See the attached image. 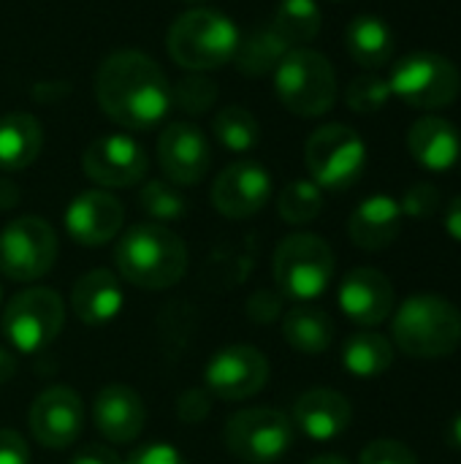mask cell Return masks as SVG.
Instances as JSON below:
<instances>
[{"label": "cell", "mask_w": 461, "mask_h": 464, "mask_svg": "<svg viewBox=\"0 0 461 464\" xmlns=\"http://www.w3.org/2000/svg\"><path fill=\"white\" fill-rule=\"evenodd\" d=\"M57 261V234L54 228L24 215L3 226L0 231V275L14 283H33L52 272Z\"/></svg>", "instance_id": "cell-11"}, {"label": "cell", "mask_w": 461, "mask_h": 464, "mask_svg": "<svg viewBox=\"0 0 461 464\" xmlns=\"http://www.w3.org/2000/svg\"><path fill=\"white\" fill-rule=\"evenodd\" d=\"M204 381L212 397L223 402H242L269 383V359L253 345H231L209 359Z\"/></svg>", "instance_id": "cell-12"}, {"label": "cell", "mask_w": 461, "mask_h": 464, "mask_svg": "<svg viewBox=\"0 0 461 464\" xmlns=\"http://www.w3.org/2000/svg\"><path fill=\"white\" fill-rule=\"evenodd\" d=\"M446 231H448V237L451 239H456L461 242V196H456L451 204H448V209H446Z\"/></svg>", "instance_id": "cell-40"}, {"label": "cell", "mask_w": 461, "mask_h": 464, "mask_svg": "<svg viewBox=\"0 0 461 464\" xmlns=\"http://www.w3.org/2000/svg\"><path fill=\"white\" fill-rule=\"evenodd\" d=\"M391 95L413 109H443L459 98V68L437 52H410L394 63L389 76Z\"/></svg>", "instance_id": "cell-9"}, {"label": "cell", "mask_w": 461, "mask_h": 464, "mask_svg": "<svg viewBox=\"0 0 461 464\" xmlns=\"http://www.w3.org/2000/svg\"><path fill=\"white\" fill-rule=\"evenodd\" d=\"M168 54L187 71H212L234 60L239 46L236 24L212 8H193L174 19L166 38Z\"/></svg>", "instance_id": "cell-4"}, {"label": "cell", "mask_w": 461, "mask_h": 464, "mask_svg": "<svg viewBox=\"0 0 461 464\" xmlns=\"http://www.w3.org/2000/svg\"><path fill=\"white\" fill-rule=\"evenodd\" d=\"M30 449L24 438L14 430H0V464H27Z\"/></svg>", "instance_id": "cell-38"}, {"label": "cell", "mask_w": 461, "mask_h": 464, "mask_svg": "<svg viewBox=\"0 0 461 464\" xmlns=\"http://www.w3.org/2000/svg\"><path fill=\"white\" fill-rule=\"evenodd\" d=\"M274 90L288 111L299 117H321L337 101V73L326 54L296 46L277 65Z\"/></svg>", "instance_id": "cell-5"}, {"label": "cell", "mask_w": 461, "mask_h": 464, "mask_svg": "<svg viewBox=\"0 0 461 464\" xmlns=\"http://www.w3.org/2000/svg\"><path fill=\"white\" fill-rule=\"evenodd\" d=\"M359 464H418V457L399 440H391V438H380V440H372L361 457Z\"/></svg>", "instance_id": "cell-36"}, {"label": "cell", "mask_w": 461, "mask_h": 464, "mask_svg": "<svg viewBox=\"0 0 461 464\" xmlns=\"http://www.w3.org/2000/svg\"><path fill=\"white\" fill-rule=\"evenodd\" d=\"M84 174L101 188H130L147 177L149 158L139 141L122 133L95 139L82 155Z\"/></svg>", "instance_id": "cell-13"}, {"label": "cell", "mask_w": 461, "mask_h": 464, "mask_svg": "<svg viewBox=\"0 0 461 464\" xmlns=\"http://www.w3.org/2000/svg\"><path fill=\"white\" fill-rule=\"evenodd\" d=\"M288 52L291 46L272 27H261L250 33L245 41H239L234 63H236V71L245 76H264L269 71H277V65L283 63Z\"/></svg>", "instance_id": "cell-28"}, {"label": "cell", "mask_w": 461, "mask_h": 464, "mask_svg": "<svg viewBox=\"0 0 461 464\" xmlns=\"http://www.w3.org/2000/svg\"><path fill=\"white\" fill-rule=\"evenodd\" d=\"M16 375V356L8 348H0V386H5Z\"/></svg>", "instance_id": "cell-41"}, {"label": "cell", "mask_w": 461, "mask_h": 464, "mask_svg": "<svg viewBox=\"0 0 461 464\" xmlns=\"http://www.w3.org/2000/svg\"><path fill=\"white\" fill-rule=\"evenodd\" d=\"M408 150L427 171H448L461 158V133L454 122L427 114L413 122L408 133Z\"/></svg>", "instance_id": "cell-22"}, {"label": "cell", "mask_w": 461, "mask_h": 464, "mask_svg": "<svg viewBox=\"0 0 461 464\" xmlns=\"http://www.w3.org/2000/svg\"><path fill=\"white\" fill-rule=\"evenodd\" d=\"M402 209H399V201L391 198V196H370L364 198L351 220H348V234L353 239L356 247L367 250V253H378V250H386L402 231Z\"/></svg>", "instance_id": "cell-21"}, {"label": "cell", "mask_w": 461, "mask_h": 464, "mask_svg": "<svg viewBox=\"0 0 461 464\" xmlns=\"http://www.w3.org/2000/svg\"><path fill=\"white\" fill-rule=\"evenodd\" d=\"M120 277L111 269H92L73 283L71 310L87 326H103L114 321L122 310Z\"/></svg>", "instance_id": "cell-23"}, {"label": "cell", "mask_w": 461, "mask_h": 464, "mask_svg": "<svg viewBox=\"0 0 461 464\" xmlns=\"http://www.w3.org/2000/svg\"><path fill=\"white\" fill-rule=\"evenodd\" d=\"M274 283L283 296L296 302L318 299L334 280V250L318 234H291L274 250Z\"/></svg>", "instance_id": "cell-6"}, {"label": "cell", "mask_w": 461, "mask_h": 464, "mask_svg": "<svg viewBox=\"0 0 461 464\" xmlns=\"http://www.w3.org/2000/svg\"><path fill=\"white\" fill-rule=\"evenodd\" d=\"M95 98L117 125L149 130L171 109V84L152 57L136 49H120L98 65Z\"/></svg>", "instance_id": "cell-1"}, {"label": "cell", "mask_w": 461, "mask_h": 464, "mask_svg": "<svg viewBox=\"0 0 461 464\" xmlns=\"http://www.w3.org/2000/svg\"><path fill=\"white\" fill-rule=\"evenodd\" d=\"M283 337L285 343L307 356H318L331 348L334 343V321L326 310L299 304L285 313L283 318Z\"/></svg>", "instance_id": "cell-26"}, {"label": "cell", "mask_w": 461, "mask_h": 464, "mask_svg": "<svg viewBox=\"0 0 461 464\" xmlns=\"http://www.w3.org/2000/svg\"><path fill=\"white\" fill-rule=\"evenodd\" d=\"M446 440H448L451 449H459L461 451V413H456V416L451 419V424H448V430H446Z\"/></svg>", "instance_id": "cell-43"}, {"label": "cell", "mask_w": 461, "mask_h": 464, "mask_svg": "<svg viewBox=\"0 0 461 464\" xmlns=\"http://www.w3.org/2000/svg\"><path fill=\"white\" fill-rule=\"evenodd\" d=\"M62 220L68 237L76 245L101 247L122 231L125 207L109 190H84L68 204Z\"/></svg>", "instance_id": "cell-17"}, {"label": "cell", "mask_w": 461, "mask_h": 464, "mask_svg": "<svg viewBox=\"0 0 461 464\" xmlns=\"http://www.w3.org/2000/svg\"><path fill=\"white\" fill-rule=\"evenodd\" d=\"M158 163L171 185H198L212 166V150L204 130L193 122L166 125L158 139Z\"/></svg>", "instance_id": "cell-15"}, {"label": "cell", "mask_w": 461, "mask_h": 464, "mask_svg": "<svg viewBox=\"0 0 461 464\" xmlns=\"http://www.w3.org/2000/svg\"><path fill=\"white\" fill-rule=\"evenodd\" d=\"M391 98H394V95H391L389 79L375 76V73L356 76V79L348 84V90H345V103H348L351 111H356V114H375V111L386 109Z\"/></svg>", "instance_id": "cell-33"}, {"label": "cell", "mask_w": 461, "mask_h": 464, "mask_svg": "<svg viewBox=\"0 0 461 464\" xmlns=\"http://www.w3.org/2000/svg\"><path fill=\"white\" fill-rule=\"evenodd\" d=\"M391 364H394V345L372 329L351 334L342 348V367L353 378L372 381L383 375Z\"/></svg>", "instance_id": "cell-27"}, {"label": "cell", "mask_w": 461, "mask_h": 464, "mask_svg": "<svg viewBox=\"0 0 461 464\" xmlns=\"http://www.w3.org/2000/svg\"><path fill=\"white\" fill-rule=\"evenodd\" d=\"M277 212L291 226L312 223L323 212V190L312 179H293L277 198Z\"/></svg>", "instance_id": "cell-31"}, {"label": "cell", "mask_w": 461, "mask_h": 464, "mask_svg": "<svg viewBox=\"0 0 461 464\" xmlns=\"http://www.w3.org/2000/svg\"><path fill=\"white\" fill-rule=\"evenodd\" d=\"M391 334L410 359H443L461 345V313L443 296L416 294L394 313Z\"/></svg>", "instance_id": "cell-3"}, {"label": "cell", "mask_w": 461, "mask_h": 464, "mask_svg": "<svg viewBox=\"0 0 461 464\" xmlns=\"http://www.w3.org/2000/svg\"><path fill=\"white\" fill-rule=\"evenodd\" d=\"M307 464H351L345 457H337V454H321L315 459H310Z\"/></svg>", "instance_id": "cell-44"}, {"label": "cell", "mask_w": 461, "mask_h": 464, "mask_svg": "<svg viewBox=\"0 0 461 464\" xmlns=\"http://www.w3.org/2000/svg\"><path fill=\"white\" fill-rule=\"evenodd\" d=\"M337 302L353 324L372 329L394 313L397 294L383 272L372 266H356L345 275Z\"/></svg>", "instance_id": "cell-18"}, {"label": "cell", "mask_w": 461, "mask_h": 464, "mask_svg": "<svg viewBox=\"0 0 461 464\" xmlns=\"http://www.w3.org/2000/svg\"><path fill=\"white\" fill-rule=\"evenodd\" d=\"M226 449L247 464L280 462L296 438L293 421L274 408H247L234 413L223 430Z\"/></svg>", "instance_id": "cell-10"}, {"label": "cell", "mask_w": 461, "mask_h": 464, "mask_svg": "<svg viewBox=\"0 0 461 464\" xmlns=\"http://www.w3.org/2000/svg\"><path fill=\"white\" fill-rule=\"evenodd\" d=\"M215 101H217V87L212 79L201 73H190L179 79L177 87H171V103L185 114H204L215 106Z\"/></svg>", "instance_id": "cell-34"}, {"label": "cell", "mask_w": 461, "mask_h": 464, "mask_svg": "<svg viewBox=\"0 0 461 464\" xmlns=\"http://www.w3.org/2000/svg\"><path fill=\"white\" fill-rule=\"evenodd\" d=\"M114 266L125 283L141 291H166L185 277L187 247L163 223H136L120 237Z\"/></svg>", "instance_id": "cell-2"}, {"label": "cell", "mask_w": 461, "mask_h": 464, "mask_svg": "<svg viewBox=\"0 0 461 464\" xmlns=\"http://www.w3.org/2000/svg\"><path fill=\"white\" fill-rule=\"evenodd\" d=\"M43 147V128L27 111L0 117V171L27 169Z\"/></svg>", "instance_id": "cell-24"}, {"label": "cell", "mask_w": 461, "mask_h": 464, "mask_svg": "<svg viewBox=\"0 0 461 464\" xmlns=\"http://www.w3.org/2000/svg\"><path fill=\"white\" fill-rule=\"evenodd\" d=\"M345 46L361 68L375 71L391 63L397 41L386 19L375 14H359L345 30Z\"/></svg>", "instance_id": "cell-25"}, {"label": "cell", "mask_w": 461, "mask_h": 464, "mask_svg": "<svg viewBox=\"0 0 461 464\" xmlns=\"http://www.w3.org/2000/svg\"><path fill=\"white\" fill-rule=\"evenodd\" d=\"M269 27L291 49L304 46L321 33V8L315 0H280Z\"/></svg>", "instance_id": "cell-29"}, {"label": "cell", "mask_w": 461, "mask_h": 464, "mask_svg": "<svg viewBox=\"0 0 461 464\" xmlns=\"http://www.w3.org/2000/svg\"><path fill=\"white\" fill-rule=\"evenodd\" d=\"M399 209H402V215L416 218V220L432 218L440 209V190L435 185H429V182H416L413 188L405 190V196L399 201Z\"/></svg>", "instance_id": "cell-35"}, {"label": "cell", "mask_w": 461, "mask_h": 464, "mask_svg": "<svg viewBox=\"0 0 461 464\" xmlns=\"http://www.w3.org/2000/svg\"><path fill=\"white\" fill-rule=\"evenodd\" d=\"M65 324V304L52 288H24L5 307L0 329L16 353L33 356L46 351Z\"/></svg>", "instance_id": "cell-7"}, {"label": "cell", "mask_w": 461, "mask_h": 464, "mask_svg": "<svg viewBox=\"0 0 461 464\" xmlns=\"http://www.w3.org/2000/svg\"><path fill=\"white\" fill-rule=\"evenodd\" d=\"M147 421V411L141 397L122 383H111L101 389L92 400V424L103 435V440L114 446L133 443Z\"/></svg>", "instance_id": "cell-19"}, {"label": "cell", "mask_w": 461, "mask_h": 464, "mask_svg": "<svg viewBox=\"0 0 461 464\" xmlns=\"http://www.w3.org/2000/svg\"><path fill=\"white\" fill-rule=\"evenodd\" d=\"M84 430V402L68 386L41 392L30 405V432L46 449H68Z\"/></svg>", "instance_id": "cell-14"}, {"label": "cell", "mask_w": 461, "mask_h": 464, "mask_svg": "<svg viewBox=\"0 0 461 464\" xmlns=\"http://www.w3.org/2000/svg\"><path fill=\"white\" fill-rule=\"evenodd\" d=\"M122 464H187L185 457L168 446V443H144L139 449H133V454L128 459H122Z\"/></svg>", "instance_id": "cell-37"}, {"label": "cell", "mask_w": 461, "mask_h": 464, "mask_svg": "<svg viewBox=\"0 0 461 464\" xmlns=\"http://www.w3.org/2000/svg\"><path fill=\"white\" fill-rule=\"evenodd\" d=\"M19 201V190L14 182L8 179H0V209H11L14 204Z\"/></svg>", "instance_id": "cell-42"}, {"label": "cell", "mask_w": 461, "mask_h": 464, "mask_svg": "<svg viewBox=\"0 0 461 464\" xmlns=\"http://www.w3.org/2000/svg\"><path fill=\"white\" fill-rule=\"evenodd\" d=\"M304 160L312 182L321 190H348L364 174L367 144L353 128L342 122L321 125L307 139Z\"/></svg>", "instance_id": "cell-8"}, {"label": "cell", "mask_w": 461, "mask_h": 464, "mask_svg": "<svg viewBox=\"0 0 461 464\" xmlns=\"http://www.w3.org/2000/svg\"><path fill=\"white\" fill-rule=\"evenodd\" d=\"M215 139L228 152H250L261 141V125L245 106H226L215 114Z\"/></svg>", "instance_id": "cell-30"}, {"label": "cell", "mask_w": 461, "mask_h": 464, "mask_svg": "<svg viewBox=\"0 0 461 464\" xmlns=\"http://www.w3.org/2000/svg\"><path fill=\"white\" fill-rule=\"evenodd\" d=\"M272 196V177L261 163L239 160L226 166L212 185V207L231 218L245 220L258 215Z\"/></svg>", "instance_id": "cell-16"}, {"label": "cell", "mask_w": 461, "mask_h": 464, "mask_svg": "<svg viewBox=\"0 0 461 464\" xmlns=\"http://www.w3.org/2000/svg\"><path fill=\"white\" fill-rule=\"evenodd\" d=\"M139 207L144 215L152 218V223H174V220H182L187 212L185 196L177 190V185L163 182V179H152L141 188Z\"/></svg>", "instance_id": "cell-32"}, {"label": "cell", "mask_w": 461, "mask_h": 464, "mask_svg": "<svg viewBox=\"0 0 461 464\" xmlns=\"http://www.w3.org/2000/svg\"><path fill=\"white\" fill-rule=\"evenodd\" d=\"M0 299H3V288H0Z\"/></svg>", "instance_id": "cell-45"}, {"label": "cell", "mask_w": 461, "mask_h": 464, "mask_svg": "<svg viewBox=\"0 0 461 464\" xmlns=\"http://www.w3.org/2000/svg\"><path fill=\"white\" fill-rule=\"evenodd\" d=\"M291 421L304 438L315 443H329L351 427L353 408L348 397L334 389H310L296 400Z\"/></svg>", "instance_id": "cell-20"}, {"label": "cell", "mask_w": 461, "mask_h": 464, "mask_svg": "<svg viewBox=\"0 0 461 464\" xmlns=\"http://www.w3.org/2000/svg\"><path fill=\"white\" fill-rule=\"evenodd\" d=\"M71 464H122V459H120V454H117L111 446L92 443V446L79 449V451L71 457Z\"/></svg>", "instance_id": "cell-39"}]
</instances>
